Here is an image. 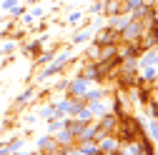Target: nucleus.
<instances>
[{
    "instance_id": "4be33fe9",
    "label": "nucleus",
    "mask_w": 158,
    "mask_h": 155,
    "mask_svg": "<svg viewBox=\"0 0 158 155\" xmlns=\"http://www.w3.org/2000/svg\"><path fill=\"white\" fill-rule=\"evenodd\" d=\"M3 153H8V148H0V155H3Z\"/></svg>"
},
{
    "instance_id": "ddd939ff",
    "label": "nucleus",
    "mask_w": 158,
    "mask_h": 155,
    "mask_svg": "<svg viewBox=\"0 0 158 155\" xmlns=\"http://www.w3.org/2000/svg\"><path fill=\"white\" fill-rule=\"evenodd\" d=\"M88 110H90V113H93V115H103V113H106V108H103V105H101V103H93V105H90V108H88Z\"/></svg>"
},
{
    "instance_id": "f03ea898",
    "label": "nucleus",
    "mask_w": 158,
    "mask_h": 155,
    "mask_svg": "<svg viewBox=\"0 0 158 155\" xmlns=\"http://www.w3.org/2000/svg\"><path fill=\"white\" fill-rule=\"evenodd\" d=\"M118 40H121V30H115V28H106V30L98 33L95 45H115Z\"/></svg>"
},
{
    "instance_id": "dca6fc26",
    "label": "nucleus",
    "mask_w": 158,
    "mask_h": 155,
    "mask_svg": "<svg viewBox=\"0 0 158 155\" xmlns=\"http://www.w3.org/2000/svg\"><path fill=\"white\" fill-rule=\"evenodd\" d=\"M18 8V0H3V10H15Z\"/></svg>"
},
{
    "instance_id": "9b49d317",
    "label": "nucleus",
    "mask_w": 158,
    "mask_h": 155,
    "mask_svg": "<svg viewBox=\"0 0 158 155\" xmlns=\"http://www.w3.org/2000/svg\"><path fill=\"white\" fill-rule=\"evenodd\" d=\"M78 153H83V155H98L101 150H98V145H93V143H85V145H81Z\"/></svg>"
},
{
    "instance_id": "1a4fd4ad",
    "label": "nucleus",
    "mask_w": 158,
    "mask_h": 155,
    "mask_svg": "<svg viewBox=\"0 0 158 155\" xmlns=\"http://www.w3.org/2000/svg\"><path fill=\"white\" fill-rule=\"evenodd\" d=\"M128 20H131V18H121V13H118V15H113V23H110V28H115V30H123V28L128 25Z\"/></svg>"
},
{
    "instance_id": "20e7f679",
    "label": "nucleus",
    "mask_w": 158,
    "mask_h": 155,
    "mask_svg": "<svg viewBox=\"0 0 158 155\" xmlns=\"http://www.w3.org/2000/svg\"><path fill=\"white\" fill-rule=\"evenodd\" d=\"M98 150L106 153V155L115 153V150H118V138H103V140H101V145H98Z\"/></svg>"
},
{
    "instance_id": "39448f33",
    "label": "nucleus",
    "mask_w": 158,
    "mask_h": 155,
    "mask_svg": "<svg viewBox=\"0 0 158 155\" xmlns=\"http://www.w3.org/2000/svg\"><path fill=\"white\" fill-rule=\"evenodd\" d=\"M106 13H108V15L126 13V10H123V0H106Z\"/></svg>"
},
{
    "instance_id": "f8f14e48",
    "label": "nucleus",
    "mask_w": 158,
    "mask_h": 155,
    "mask_svg": "<svg viewBox=\"0 0 158 155\" xmlns=\"http://www.w3.org/2000/svg\"><path fill=\"white\" fill-rule=\"evenodd\" d=\"M88 55H90L93 63H98V60H101V45H93V48L88 50Z\"/></svg>"
},
{
    "instance_id": "2eb2a0df",
    "label": "nucleus",
    "mask_w": 158,
    "mask_h": 155,
    "mask_svg": "<svg viewBox=\"0 0 158 155\" xmlns=\"http://www.w3.org/2000/svg\"><path fill=\"white\" fill-rule=\"evenodd\" d=\"M73 138H75V135H73L70 130H65V133H60V135H58V140H60V143H70Z\"/></svg>"
},
{
    "instance_id": "412c9836",
    "label": "nucleus",
    "mask_w": 158,
    "mask_h": 155,
    "mask_svg": "<svg viewBox=\"0 0 158 155\" xmlns=\"http://www.w3.org/2000/svg\"><path fill=\"white\" fill-rule=\"evenodd\" d=\"M50 130H53V133H55V130H60V123H58V120H53V123H50Z\"/></svg>"
},
{
    "instance_id": "5701e85b",
    "label": "nucleus",
    "mask_w": 158,
    "mask_h": 155,
    "mask_svg": "<svg viewBox=\"0 0 158 155\" xmlns=\"http://www.w3.org/2000/svg\"><path fill=\"white\" fill-rule=\"evenodd\" d=\"M0 20H3V18H0Z\"/></svg>"
},
{
    "instance_id": "6e6552de",
    "label": "nucleus",
    "mask_w": 158,
    "mask_h": 155,
    "mask_svg": "<svg viewBox=\"0 0 158 155\" xmlns=\"http://www.w3.org/2000/svg\"><path fill=\"white\" fill-rule=\"evenodd\" d=\"M65 63H68V55H60V58H58V60H55V63H53V65L45 70V75H53V73H58V70H60Z\"/></svg>"
},
{
    "instance_id": "423d86ee",
    "label": "nucleus",
    "mask_w": 158,
    "mask_h": 155,
    "mask_svg": "<svg viewBox=\"0 0 158 155\" xmlns=\"http://www.w3.org/2000/svg\"><path fill=\"white\" fill-rule=\"evenodd\" d=\"M85 128V120H65V130H70L73 135H78Z\"/></svg>"
},
{
    "instance_id": "7ed1b4c3",
    "label": "nucleus",
    "mask_w": 158,
    "mask_h": 155,
    "mask_svg": "<svg viewBox=\"0 0 158 155\" xmlns=\"http://www.w3.org/2000/svg\"><path fill=\"white\" fill-rule=\"evenodd\" d=\"M115 125H118V118H115V115H106V118H103V123H101V128H98V135L113 133V130H115Z\"/></svg>"
},
{
    "instance_id": "4468645a",
    "label": "nucleus",
    "mask_w": 158,
    "mask_h": 155,
    "mask_svg": "<svg viewBox=\"0 0 158 155\" xmlns=\"http://www.w3.org/2000/svg\"><path fill=\"white\" fill-rule=\"evenodd\" d=\"M151 138H153V140H158V118H153V120H151Z\"/></svg>"
},
{
    "instance_id": "9d476101",
    "label": "nucleus",
    "mask_w": 158,
    "mask_h": 155,
    "mask_svg": "<svg viewBox=\"0 0 158 155\" xmlns=\"http://www.w3.org/2000/svg\"><path fill=\"white\" fill-rule=\"evenodd\" d=\"M83 78H85V80H101V73H98V68L93 65V68H85L83 70Z\"/></svg>"
},
{
    "instance_id": "f257e3e1",
    "label": "nucleus",
    "mask_w": 158,
    "mask_h": 155,
    "mask_svg": "<svg viewBox=\"0 0 158 155\" xmlns=\"http://www.w3.org/2000/svg\"><path fill=\"white\" fill-rule=\"evenodd\" d=\"M115 130H118V138H121V140H128V143L135 140L138 135H141V128H138V123L131 118V115H121Z\"/></svg>"
},
{
    "instance_id": "f3484780",
    "label": "nucleus",
    "mask_w": 158,
    "mask_h": 155,
    "mask_svg": "<svg viewBox=\"0 0 158 155\" xmlns=\"http://www.w3.org/2000/svg\"><path fill=\"white\" fill-rule=\"evenodd\" d=\"M38 145H40V148H58L53 140H48V138H40V143H38Z\"/></svg>"
},
{
    "instance_id": "a211bd4d",
    "label": "nucleus",
    "mask_w": 158,
    "mask_h": 155,
    "mask_svg": "<svg viewBox=\"0 0 158 155\" xmlns=\"http://www.w3.org/2000/svg\"><path fill=\"white\" fill-rule=\"evenodd\" d=\"M40 115L43 118H55V108H45V110H40Z\"/></svg>"
},
{
    "instance_id": "0eeeda50",
    "label": "nucleus",
    "mask_w": 158,
    "mask_h": 155,
    "mask_svg": "<svg viewBox=\"0 0 158 155\" xmlns=\"http://www.w3.org/2000/svg\"><path fill=\"white\" fill-rule=\"evenodd\" d=\"M70 95H85V78L70 83Z\"/></svg>"
},
{
    "instance_id": "6ab92c4d",
    "label": "nucleus",
    "mask_w": 158,
    "mask_h": 155,
    "mask_svg": "<svg viewBox=\"0 0 158 155\" xmlns=\"http://www.w3.org/2000/svg\"><path fill=\"white\" fill-rule=\"evenodd\" d=\"M15 148H20V140H13V143L8 145V153H10V150H15Z\"/></svg>"
},
{
    "instance_id": "aec40b11",
    "label": "nucleus",
    "mask_w": 158,
    "mask_h": 155,
    "mask_svg": "<svg viewBox=\"0 0 158 155\" xmlns=\"http://www.w3.org/2000/svg\"><path fill=\"white\" fill-rule=\"evenodd\" d=\"M28 98H33V93H30V90H28V93H23V95H20V98H18V100L23 103V100H28Z\"/></svg>"
}]
</instances>
